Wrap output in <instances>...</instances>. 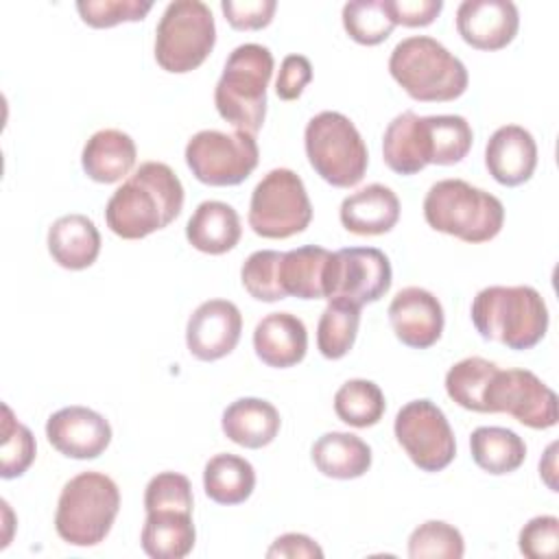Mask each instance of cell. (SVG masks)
<instances>
[{"instance_id":"cell-43","label":"cell","mask_w":559,"mask_h":559,"mask_svg":"<svg viewBox=\"0 0 559 559\" xmlns=\"http://www.w3.org/2000/svg\"><path fill=\"white\" fill-rule=\"evenodd\" d=\"M312 81V63L304 55H286L275 79V94L282 100H297Z\"/></svg>"},{"instance_id":"cell-15","label":"cell","mask_w":559,"mask_h":559,"mask_svg":"<svg viewBox=\"0 0 559 559\" xmlns=\"http://www.w3.org/2000/svg\"><path fill=\"white\" fill-rule=\"evenodd\" d=\"M48 443L68 459H98L111 443L109 421L87 406H66L46 421Z\"/></svg>"},{"instance_id":"cell-35","label":"cell","mask_w":559,"mask_h":559,"mask_svg":"<svg viewBox=\"0 0 559 559\" xmlns=\"http://www.w3.org/2000/svg\"><path fill=\"white\" fill-rule=\"evenodd\" d=\"M426 122L432 140V164L452 166L467 157L474 142V133L463 116H426Z\"/></svg>"},{"instance_id":"cell-30","label":"cell","mask_w":559,"mask_h":559,"mask_svg":"<svg viewBox=\"0 0 559 559\" xmlns=\"http://www.w3.org/2000/svg\"><path fill=\"white\" fill-rule=\"evenodd\" d=\"M330 255L332 251L317 245L286 251L280 264V284L286 297L323 299V280Z\"/></svg>"},{"instance_id":"cell-44","label":"cell","mask_w":559,"mask_h":559,"mask_svg":"<svg viewBox=\"0 0 559 559\" xmlns=\"http://www.w3.org/2000/svg\"><path fill=\"white\" fill-rule=\"evenodd\" d=\"M441 0H389V11L395 24L402 26H428L441 13Z\"/></svg>"},{"instance_id":"cell-10","label":"cell","mask_w":559,"mask_h":559,"mask_svg":"<svg viewBox=\"0 0 559 559\" xmlns=\"http://www.w3.org/2000/svg\"><path fill=\"white\" fill-rule=\"evenodd\" d=\"M183 157L201 183L238 186L255 170L260 148L251 133L203 129L188 140Z\"/></svg>"},{"instance_id":"cell-45","label":"cell","mask_w":559,"mask_h":559,"mask_svg":"<svg viewBox=\"0 0 559 559\" xmlns=\"http://www.w3.org/2000/svg\"><path fill=\"white\" fill-rule=\"evenodd\" d=\"M269 559H321V546L304 533H284L266 550Z\"/></svg>"},{"instance_id":"cell-34","label":"cell","mask_w":559,"mask_h":559,"mask_svg":"<svg viewBox=\"0 0 559 559\" xmlns=\"http://www.w3.org/2000/svg\"><path fill=\"white\" fill-rule=\"evenodd\" d=\"M498 365L480 358L469 356L452 365L445 373V393L452 402H456L465 411L485 413L483 408V391L489 382V378L496 373Z\"/></svg>"},{"instance_id":"cell-21","label":"cell","mask_w":559,"mask_h":559,"mask_svg":"<svg viewBox=\"0 0 559 559\" xmlns=\"http://www.w3.org/2000/svg\"><path fill=\"white\" fill-rule=\"evenodd\" d=\"M341 225L358 236H380L400 221V199L382 183H369L343 199L338 210Z\"/></svg>"},{"instance_id":"cell-22","label":"cell","mask_w":559,"mask_h":559,"mask_svg":"<svg viewBox=\"0 0 559 559\" xmlns=\"http://www.w3.org/2000/svg\"><path fill=\"white\" fill-rule=\"evenodd\" d=\"M46 242L52 260L70 271L92 266L100 253V231L85 214L59 216L50 225Z\"/></svg>"},{"instance_id":"cell-25","label":"cell","mask_w":559,"mask_h":559,"mask_svg":"<svg viewBox=\"0 0 559 559\" xmlns=\"http://www.w3.org/2000/svg\"><path fill=\"white\" fill-rule=\"evenodd\" d=\"M197 539L192 511L157 509L146 511L140 533L142 550L153 559H183L192 552Z\"/></svg>"},{"instance_id":"cell-6","label":"cell","mask_w":559,"mask_h":559,"mask_svg":"<svg viewBox=\"0 0 559 559\" xmlns=\"http://www.w3.org/2000/svg\"><path fill=\"white\" fill-rule=\"evenodd\" d=\"M120 489L103 472H81L72 476L57 500V535L72 546L100 544L118 515Z\"/></svg>"},{"instance_id":"cell-3","label":"cell","mask_w":559,"mask_h":559,"mask_svg":"<svg viewBox=\"0 0 559 559\" xmlns=\"http://www.w3.org/2000/svg\"><path fill=\"white\" fill-rule=\"evenodd\" d=\"M389 72L419 103L456 100L469 83L465 63L428 35H411L397 41L389 57Z\"/></svg>"},{"instance_id":"cell-39","label":"cell","mask_w":559,"mask_h":559,"mask_svg":"<svg viewBox=\"0 0 559 559\" xmlns=\"http://www.w3.org/2000/svg\"><path fill=\"white\" fill-rule=\"evenodd\" d=\"M153 9L142 0H79L76 11L92 28H109L122 22H140Z\"/></svg>"},{"instance_id":"cell-1","label":"cell","mask_w":559,"mask_h":559,"mask_svg":"<svg viewBox=\"0 0 559 559\" xmlns=\"http://www.w3.org/2000/svg\"><path fill=\"white\" fill-rule=\"evenodd\" d=\"M183 207V186L164 162H144L114 190L105 205L107 227L124 238L140 240L168 227Z\"/></svg>"},{"instance_id":"cell-4","label":"cell","mask_w":559,"mask_h":559,"mask_svg":"<svg viewBox=\"0 0 559 559\" xmlns=\"http://www.w3.org/2000/svg\"><path fill=\"white\" fill-rule=\"evenodd\" d=\"M424 218L435 231L478 245L500 234L504 205L491 192L463 179H441L424 197Z\"/></svg>"},{"instance_id":"cell-12","label":"cell","mask_w":559,"mask_h":559,"mask_svg":"<svg viewBox=\"0 0 559 559\" xmlns=\"http://www.w3.org/2000/svg\"><path fill=\"white\" fill-rule=\"evenodd\" d=\"M397 443L421 472L445 469L456 454L454 432L443 411L430 400L404 404L393 424Z\"/></svg>"},{"instance_id":"cell-36","label":"cell","mask_w":559,"mask_h":559,"mask_svg":"<svg viewBox=\"0 0 559 559\" xmlns=\"http://www.w3.org/2000/svg\"><path fill=\"white\" fill-rule=\"evenodd\" d=\"M35 437L15 419L9 404H2V437H0V476L11 480L22 476L35 461Z\"/></svg>"},{"instance_id":"cell-18","label":"cell","mask_w":559,"mask_h":559,"mask_svg":"<svg viewBox=\"0 0 559 559\" xmlns=\"http://www.w3.org/2000/svg\"><path fill=\"white\" fill-rule=\"evenodd\" d=\"M485 166L489 175L507 188L526 183L537 166L535 138L520 124L498 127L487 140Z\"/></svg>"},{"instance_id":"cell-17","label":"cell","mask_w":559,"mask_h":559,"mask_svg":"<svg viewBox=\"0 0 559 559\" xmlns=\"http://www.w3.org/2000/svg\"><path fill=\"white\" fill-rule=\"evenodd\" d=\"M520 28V13L511 0H463L456 9V31L476 50L509 46Z\"/></svg>"},{"instance_id":"cell-11","label":"cell","mask_w":559,"mask_h":559,"mask_svg":"<svg viewBox=\"0 0 559 559\" xmlns=\"http://www.w3.org/2000/svg\"><path fill=\"white\" fill-rule=\"evenodd\" d=\"M391 277V262L384 251L376 247H345L330 255L323 299L362 308L389 293Z\"/></svg>"},{"instance_id":"cell-29","label":"cell","mask_w":559,"mask_h":559,"mask_svg":"<svg viewBox=\"0 0 559 559\" xmlns=\"http://www.w3.org/2000/svg\"><path fill=\"white\" fill-rule=\"evenodd\" d=\"M474 463L493 476L515 472L526 459L524 439L502 426H478L469 437Z\"/></svg>"},{"instance_id":"cell-5","label":"cell","mask_w":559,"mask_h":559,"mask_svg":"<svg viewBox=\"0 0 559 559\" xmlns=\"http://www.w3.org/2000/svg\"><path fill=\"white\" fill-rule=\"evenodd\" d=\"M273 74V55L262 44L236 46L214 87V105L236 131L255 135L266 116V85Z\"/></svg>"},{"instance_id":"cell-13","label":"cell","mask_w":559,"mask_h":559,"mask_svg":"<svg viewBox=\"0 0 559 559\" xmlns=\"http://www.w3.org/2000/svg\"><path fill=\"white\" fill-rule=\"evenodd\" d=\"M485 413H507L520 424L546 430L557 424V395L528 369H496L483 391Z\"/></svg>"},{"instance_id":"cell-8","label":"cell","mask_w":559,"mask_h":559,"mask_svg":"<svg viewBox=\"0 0 559 559\" xmlns=\"http://www.w3.org/2000/svg\"><path fill=\"white\" fill-rule=\"evenodd\" d=\"M216 24L201 0L168 2L155 28V61L162 70L186 74L197 70L214 50Z\"/></svg>"},{"instance_id":"cell-16","label":"cell","mask_w":559,"mask_h":559,"mask_svg":"<svg viewBox=\"0 0 559 559\" xmlns=\"http://www.w3.org/2000/svg\"><path fill=\"white\" fill-rule=\"evenodd\" d=\"M389 323L397 341L413 349H428L441 338L443 306L430 290L406 286L389 304Z\"/></svg>"},{"instance_id":"cell-33","label":"cell","mask_w":559,"mask_h":559,"mask_svg":"<svg viewBox=\"0 0 559 559\" xmlns=\"http://www.w3.org/2000/svg\"><path fill=\"white\" fill-rule=\"evenodd\" d=\"M345 33L362 46L382 44L393 28V15L389 11V0H352L343 4L341 11Z\"/></svg>"},{"instance_id":"cell-14","label":"cell","mask_w":559,"mask_h":559,"mask_svg":"<svg viewBox=\"0 0 559 559\" xmlns=\"http://www.w3.org/2000/svg\"><path fill=\"white\" fill-rule=\"evenodd\" d=\"M242 314L229 299H207L190 314L186 325L188 352L212 362L231 354L240 341Z\"/></svg>"},{"instance_id":"cell-28","label":"cell","mask_w":559,"mask_h":559,"mask_svg":"<svg viewBox=\"0 0 559 559\" xmlns=\"http://www.w3.org/2000/svg\"><path fill=\"white\" fill-rule=\"evenodd\" d=\"M203 489L216 504H240L255 489V469L238 454H214L203 467Z\"/></svg>"},{"instance_id":"cell-24","label":"cell","mask_w":559,"mask_h":559,"mask_svg":"<svg viewBox=\"0 0 559 559\" xmlns=\"http://www.w3.org/2000/svg\"><path fill=\"white\" fill-rule=\"evenodd\" d=\"M221 428L236 445L258 450L277 437L282 419L271 402L260 397H240L223 411Z\"/></svg>"},{"instance_id":"cell-37","label":"cell","mask_w":559,"mask_h":559,"mask_svg":"<svg viewBox=\"0 0 559 559\" xmlns=\"http://www.w3.org/2000/svg\"><path fill=\"white\" fill-rule=\"evenodd\" d=\"M463 552L465 542L461 531L443 520H428L408 537L411 559H461Z\"/></svg>"},{"instance_id":"cell-38","label":"cell","mask_w":559,"mask_h":559,"mask_svg":"<svg viewBox=\"0 0 559 559\" xmlns=\"http://www.w3.org/2000/svg\"><path fill=\"white\" fill-rule=\"evenodd\" d=\"M282 251L273 249H262L253 251L242 269H240V280L245 290L258 299V301H280L286 299V293L280 284V264H282Z\"/></svg>"},{"instance_id":"cell-26","label":"cell","mask_w":559,"mask_h":559,"mask_svg":"<svg viewBox=\"0 0 559 559\" xmlns=\"http://www.w3.org/2000/svg\"><path fill=\"white\" fill-rule=\"evenodd\" d=\"M242 227L238 212L225 201H203L186 223L188 242L210 255L231 251L240 240Z\"/></svg>"},{"instance_id":"cell-9","label":"cell","mask_w":559,"mask_h":559,"mask_svg":"<svg viewBox=\"0 0 559 559\" xmlns=\"http://www.w3.org/2000/svg\"><path fill=\"white\" fill-rule=\"evenodd\" d=\"M312 221V205L301 177L290 168L269 170L251 192L249 227L262 238H290Z\"/></svg>"},{"instance_id":"cell-41","label":"cell","mask_w":559,"mask_h":559,"mask_svg":"<svg viewBox=\"0 0 559 559\" xmlns=\"http://www.w3.org/2000/svg\"><path fill=\"white\" fill-rule=\"evenodd\" d=\"M520 552L528 559H550L559 550V520L555 515H537L528 520L518 537Z\"/></svg>"},{"instance_id":"cell-2","label":"cell","mask_w":559,"mask_h":559,"mask_svg":"<svg viewBox=\"0 0 559 559\" xmlns=\"http://www.w3.org/2000/svg\"><path fill=\"white\" fill-rule=\"evenodd\" d=\"M472 323L485 341L524 352L548 330V308L533 286H487L472 301Z\"/></svg>"},{"instance_id":"cell-32","label":"cell","mask_w":559,"mask_h":559,"mask_svg":"<svg viewBox=\"0 0 559 559\" xmlns=\"http://www.w3.org/2000/svg\"><path fill=\"white\" fill-rule=\"evenodd\" d=\"M358 325L360 308L341 301H328L317 325V347L321 356L328 360L343 358L356 343Z\"/></svg>"},{"instance_id":"cell-31","label":"cell","mask_w":559,"mask_h":559,"mask_svg":"<svg viewBox=\"0 0 559 559\" xmlns=\"http://www.w3.org/2000/svg\"><path fill=\"white\" fill-rule=\"evenodd\" d=\"M386 411L382 389L365 378L347 380L334 393V413L341 421L354 428L376 426Z\"/></svg>"},{"instance_id":"cell-7","label":"cell","mask_w":559,"mask_h":559,"mask_svg":"<svg viewBox=\"0 0 559 559\" xmlns=\"http://www.w3.org/2000/svg\"><path fill=\"white\" fill-rule=\"evenodd\" d=\"M304 146L314 173L334 188H352L367 173L365 140L356 124L338 111L312 116L304 131Z\"/></svg>"},{"instance_id":"cell-23","label":"cell","mask_w":559,"mask_h":559,"mask_svg":"<svg viewBox=\"0 0 559 559\" xmlns=\"http://www.w3.org/2000/svg\"><path fill=\"white\" fill-rule=\"evenodd\" d=\"M138 148L129 133L120 129H100L90 135L81 153L83 173L98 183H116L135 166Z\"/></svg>"},{"instance_id":"cell-27","label":"cell","mask_w":559,"mask_h":559,"mask_svg":"<svg viewBox=\"0 0 559 559\" xmlns=\"http://www.w3.org/2000/svg\"><path fill=\"white\" fill-rule=\"evenodd\" d=\"M314 467L336 480L360 478L371 467V448L352 432H325L321 435L310 450Z\"/></svg>"},{"instance_id":"cell-42","label":"cell","mask_w":559,"mask_h":559,"mask_svg":"<svg viewBox=\"0 0 559 559\" xmlns=\"http://www.w3.org/2000/svg\"><path fill=\"white\" fill-rule=\"evenodd\" d=\"M277 2L275 0H223L221 11L231 28L236 31H260L271 24L275 15Z\"/></svg>"},{"instance_id":"cell-20","label":"cell","mask_w":559,"mask_h":559,"mask_svg":"<svg viewBox=\"0 0 559 559\" xmlns=\"http://www.w3.org/2000/svg\"><path fill=\"white\" fill-rule=\"evenodd\" d=\"M253 349L269 367H295L308 352V332L304 321L290 312H269L253 330Z\"/></svg>"},{"instance_id":"cell-40","label":"cell","mask_w":559,"mask_h":559,"mask_svg":"<svg viewBox=\"0 0 559 559\" xmlns=\"http://www.w3.org/2000/svg\"><path fill=\"white\" fill-rule=\"evenodd\" d=\"M192 485L179 472H159L144 489V509H183L192 511Z\"/></svg>"},{"instance_id":"cell-19","label":"cell","mask_w":559,"mask_h":559,"mask_svg":"<svg viewBox=\"0 0 559 559\" xmlns=\"http://www.w3.org/2000/svg\"><path fill=\"white\" fill-rule=\"evenodd\" d=\"M384 164L397 175H417L432 164V142L426 116L415 111L397 114L382 135Z\"/></svg>"}]
</instances>
